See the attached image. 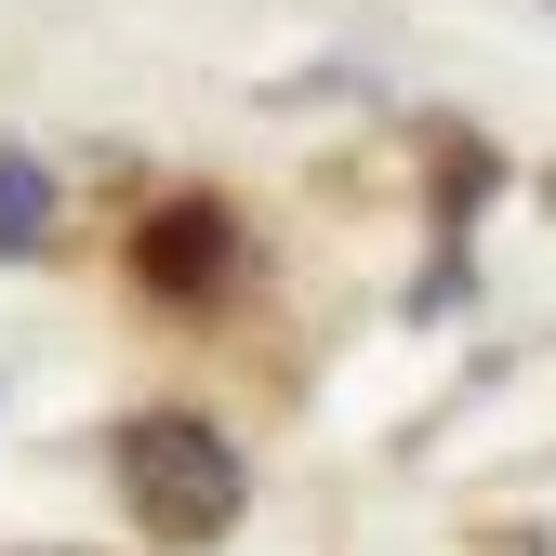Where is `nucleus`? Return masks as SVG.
Returning <instances> with one entry per match:
<instances>
[{"label":"nucleus","instance_id":"obj_2","mask_svg":"<svg viewBox=\"0 0 556 556\" xmlns=\"http://www.w3.org/2000/svg\"><path fill=\"white\" fill-rule=\"evenodd\" d=\"M226 213H213V199H186V213H160L147 226V278H160V292H213V278H226Z\"/></svg>","mask_w":556,"mask_h":556},{"label":"nucleus","instance_id":"obj_1","mask_svg":"<svg viewBox=\"0 0 556 556\" xmlns=\"http://www.w3.org/2000/svg\"><path fill=\"white\" fill-rule=\"evenodd\" d=\"M119 504H132L147 543H226L239 504H252V477H239V451L199 425V410H132L119 425Z\"/></svg>","mask_w":556,"mask_h":556},{"label":"nucleus","instance_id":"obj_3","mask_svg":"<svg viewBox=\"0 0 556 556\" xmlns=\"http://www.w3.org/2000/svg\"><path fill=\"white\" fill-rule=\"evenodd\" d=\"M40 226H53V173H40L27 147H0V265H27Z\"/></svg>","mask_w":556,"mask_h":556}]
</instances>
